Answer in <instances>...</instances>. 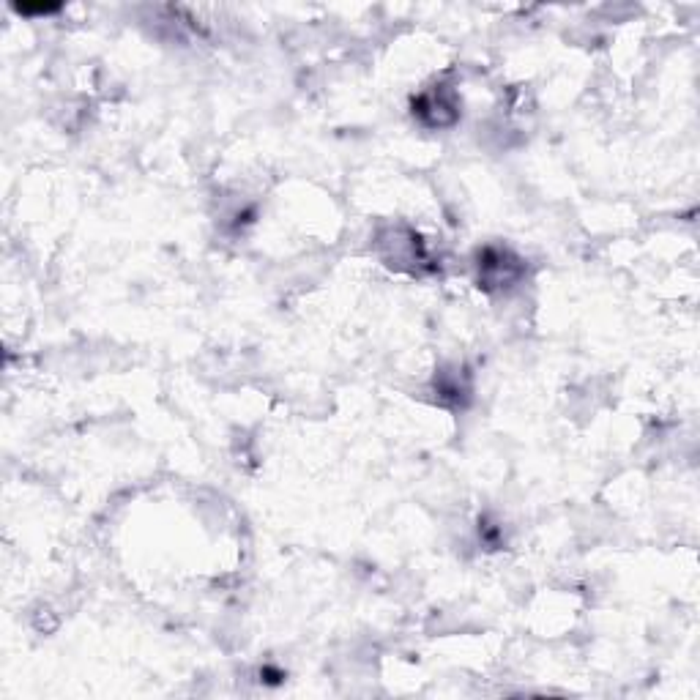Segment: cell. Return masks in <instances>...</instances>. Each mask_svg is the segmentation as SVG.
<instances>
[{"label": "cell", "mask_w": 700, "mask_h": 700, "mask_svg": "<svg viewBox=\"0 0 700 700\" xmlns=\"http://www.w3.org/2000/svg\"><path fill=\"white\" fill-rule=\"evenodd\" d=\"M520 260H515L506 249H484L479 258V282L482 285H509L520 277Z\"/></svg>", "instance_id": "6da1fadb"}]
</instances>
